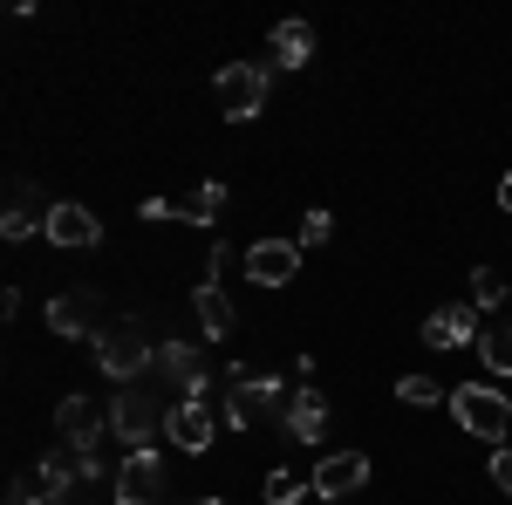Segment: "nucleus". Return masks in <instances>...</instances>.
Listing matches in <instances>:
<instances>
[{
  "mask_svg": "<svg viewBox=\"0 0 512 505\" xmlns=\"http://www.w3.org/2000/svg\"><path fill=\"white\" fill-rule=\"evenodd\" d=\"M267 89H274V69H260V62H226V69L212 76V103H219L226 123H253L267 110Z\"/></svg>",
  "mask_w": 512,
  "mask_h": 505,
  "instance_id": "20e7f679",
  "label": "nucleus"
},
{
  "mask_svg": "<svg viewBox=\"0 0 512 505\" xmlns=\"http://www.w3.org/2000/svg\"><path fill=\"white\" fill-rule=\"evenodd\" d=\"M328 233H335V212H308V219H301V233H294V246H301V253H308V246H328Z\"/></svg>",
  "mask_w": 512,
  "mask_h": 505,
  "instance_id": "b1692460",
  "label": "nucleus"
},
{
  "mask_svg": "<svg viewBox=\"0 0 512 505\" xmlns=\"http://www.w3.org/2000/svg\"><path fill=\"white\" fill-rule=\"evenodd\" d=\"M48 328H55V335H69V342H82V335L96 342V335H103V328H96V294H89V287L55 294V301H48Z\"/></svg>",
  "mask_w": 512,
  "mask_h": 505,
  "instance_id": "4468645a",
  "label": "nucleus"
},
{
  "mask_svg": "<svg viewBox=\"0 0 512 505\" xmlns=\"http://www.w3.org/2000/svg\"><path fill=\"white\" fill-rule=\"evenodd\" d=\"M478 362H485L492 376H512V321H492V328L478 335Z\"/></svg>",
  "mask_w": 512,
  "mask_h": 505,
  "instance_id": "aec40b11",
  "label": "nucleus"
},
{
  "mask_svg": "<svg viewBox=\"0 0 512 505\" xmlns=\"http://www.w3.org/2000/svg\"><path fill=\"white\" fill-rule=\"evenodd\" d=\"M369 485V451H328L315 465V499H349Z\"/></svg>",
  "mask_w": 512,
  "mask_h": 505,
  "instance_id": "9b49d317",
  "label": "nucleus"
},
{
  "mask_svg": "<svg viewBox=\"0 0 512 505\" xmlns=\"http://www.w3.org/2000/svg\"><path fill=\"white\" fill-rule=\"evenodd\" d=\"M41 233L55 239V246H69V253H82V246L103 239V219H96L89 205H76V198H62V205H48V226H41Z\"/></svg>",
  "mask_w": 512,
  "mask_h": 505,
  "instance_id": "ddd939ff",
  "label": "nucleus"
},
{
  "mask_svg": "<svg viewBox=\"0 0 512 505\" xmlns=\"http://www.w3.org/2000/svg\"><path fill=\"white\" fill-rule=\"evenodd\" d=\"M499 205H506V212H512V178H499Z\"/></svg>",
  "mask_w": 512,
  "mask_h": 505,
  "instance_id": "bb28decb",
  "label": "nucleus"
},
{
  "mask_svg": "<svg viewBox=\"0 0 512 505\" xmlns=\"http://www.w3.org/2000/svg\"><path fill=\"white\" fill-rule=\"evenodd\" d=\"M7 212H28V219H48V212H35V185H28V178H14V185H7Z\"/></svg>",
  "mask_w": 512,
  "mask_h": 505,
  "instance_id": "393cba45",
  "label": "nucleus"
},
{
  "mask_svg": "<svg viewBox=\"0 0 512 505\" xmlns=\"http://www.w3.org/2000/svg\"><path fill=\"white\" fill-rule=\"evenodd\" d=\"M280 430H287L294 444H321V437H328V396H321L315 383H301L287 396V410H280Z\"/></svg>",
  "mask_w": 512,
  "mask_h": 505,
  "instance_id": "9d476101",
  "label": "nucleus"
},
{
  "mask_svg": "<svg viewBox=\"0 0 512 505\" xmlns=\"http://www.w3.org/2000/svg\"><path fill=\"white\" fill-rule=\"evenodd\" d=\"M171 410H178V403H164L158 383H123L117 396H110V430H117L130 451H151V437L171 430Z\"/></svg>",
  "mask_w": 512,
  "mask_h": 505,
  "instance_id": "f257e3e1",
  "label": "nucleus"
},
{
  "mask_svg": "<svg viewBox=\"0 0 512 505\" xmlns=\"http://www.w3.org/2000/svg\"><path fill=\"white\" fill-rule=\"evenodd\" d=\"M226 212V185L219 178H205L192 198H178V205H164V198H144V219H185V226H212Z\"/></svg>",
  "mask_w": 512,
  "mask_h": 505,
  "instance_id": "f8f14e48",
  "label": "nucleus"
},
{
  "mask_svg": "<svg viewBox=\"0 0 512 505\" xmlns=\"http://www.w3.org/2000/svg\"><path fill=\"white\" fill-rule=\"evenodd\" d=\"M451 417L465 424V437H485L492 451L512 437V403L492 383H458L451 389Z\"/></svg>",
  "mask_w": 512,
  "mask_h": 505,
  "instance_id": "39448f33",
  "label": "nucleus"
},
{
  "mask_svg": "<svg viewBox=\"0 0 512 505\" xmlns=\"http://www.w3.org/2000/svg\"><path fill=\"white\" fill-rule=\"evenodd\" d=\"M89 349H96V369H103L110 383H137V376H151V355H158V342L144 335V321H130V314H123V321H110V328H103Z\"/></svg>",
  "mask_w": 512,
  "mask_h": 505,
  "instance_id": "7ed1b4c3",
  "label": "nucleus"
},
{
  "mask_svg": "<svg viewBox=\"0 0 512 505\" xmlns=\"http://www.w3.org/2000/svg\"><path fill=\"white\" fill-rule=\"evenodd\" d=\"M192 308H198V328H205V342H226V335H233V301H226V287H219V280H205V287H198Z\"/></svg>",
  "mask_w": 512,
  "mask_h": 505,
  "instance_id": "a211bd4d",
  "label": "nucleus"
},
{
  "mask_svg": "<svg viewBox=\"0 0 512 505\" xmlns=\"http://www.w3.org/2000/svg\"><path fill=\"white\" fill-rule=\"evenodd\" d=\"M76 478H82L76 451H69V444H55L35 471H21V478H14V505H69V485H76Z\"/></svg>",
  "mask_w": 512,
  "mask_h": 505,
  "instance_id": "423d86ee",
  "label": "nucleus"
},
{
  "mask_svg": "<svg viewBox=\"0 0 512 505\" xmlns=\"http://www.w3.org/2000/svg\"><path fill=\"white\" fill-rule=\"evenodd\" d=\"M103 430H110V410H96L89 396H62L55 403V437L62 444H96Z\"/></svg>",
  "mask_w": 512,
  "mask_h": 505,
  "instance_id": "2eb2a0df",
  "label": "nucleus"
},
{
  "mask_svg": "<svg viewBox=\"0 0 512 505\" xmlns=\"http://www.w3.org/2000/svg\"><path fill=\"white\" fill-rule=\"evenodd\" d=\"M492 485H499V492H512V444H499V451H492Z\"/></svg>",
  "mask_w": 512,
  "mask_h": 505,
  "instance_id": "a878e982",
  "label": "nucleus"
},
{
  "mask_svg": "<svg viewBox=\"0 0 512 505\" xmlns=\"http://www.w3.org/2000/svg\"><path fill=\"white\" fill-rule=\"evenodd\" d=\"M396 396H403L410 410H431V403H451V396H444V383H431V376H403V383H396Z\"/></svg>",
  "mask_w": 512,
  "mask_h": 505,
  "instance_id": "4be33fe9",
  "label": "nucleus"
},
{
  "mask_svg": "<svg viewBox=\"0 0 512 505\" xmlns=\"http://www.w3.org/2000/svg\"><path fill=\"white\" fill-rule=\"evenodd\" d=\"M287 410V383L280 376H260V369H226V424L253 430V424H280Z\"/></svg>",
  "mask_w": 512,
  "mask_h": 505,
  "instance_id": "f03ea898",
  "label": "nucleus"
},
{
  "mask_svg": "<svg viewBox=\"0 0 512 505\" xmlns=\"http://www.w3.org/2000/svg\"><path fill=\"white\" fill-rule=\"evenodd\" d=\"M7 505H14V499H7Z\"/></svg>",
  "mask_w": 512,
  "mask_h": 505,
  "instance_id": "c85d7f7f",
  "label": "nucleus"
},
{
  "mask_svg": "<svg viewBox=\"0 0 512 505\" xmlns=\"http://www.w3.org/2000/svg\"><path fill=\"white\" fill-rule=\"evenodd\" d=\"M478 308H437V314H424V342L431 349H478Z\"/></svg>",
  "mask_w": 512,
  "mask_h": 505,
  "instance_id": "dca6fc26",
  "label": "nucleus"
},
{
  "mask_svg": "<svg viewBox=\"0 0 512 505\" xmlns=\"http://www.w3.org/2000/svg\"><path fill=\"white\" fill-rule=\"evenodd\" d=\"M151 383H171L185 403H205V355L192 342H158L151 355Z\"/></svg>",
  "mask_w": 512,
  "mask_h": 505,
  "instance_id": "0eeeda50",
  "label": "nucleus"
},
{
  "mask_svg": "<svg viewBox=\"0 0 512 505\" xmlns=\"http://www.w3.org/2000/svg\"><path fill=\"white\" fill-rule=\"evenodd\" d=\"M506 273H492V267H478L472 273V308H506Z\"/></svg>",
  "mask_w": 512,
  "mask_h": 505,
  "instance_id": "412c9836",
  "label": "nucleus"
},
{
  "mask_svg": "<svg viewBox=\"0 0 512 505\" xmlns=\"http://www.w3.org/2000/svg\"><path fill=\"white\" fill-rule=\"evenodd\" d=\"M301 273V246L294 239H253L246 246V280L253 287H287Z\"/></svg>",
  "mask_w": 512,
  "mask_h": 505,
  "instance_id": "6e6552de",
  "label": "nucleus"
},
{
  "mask_svg": "<svg viewBox=\"0 0 512 505\" xmlns=\"http://www.w3.org/2000/svg\"><path fill=\"white\" fill-rule=\"evenodd\" d=\"M164 437H171L178 451H205V444H212V410H205V403H178Z\"/></svg>",
  "mask_w": 512,
  "mask_h": 505,
  "instance_id": "6ab92c4d",
  "label": "nucleus"
},
{
  "mask_svg": "<svg viewBox=\"0 0 512 505\" xmlns=\"http://www.w3.org/2000/svg\"><path fill=\"white\" fill-rule=\"evenodd\" d=\"M267 55H274V69H308L315 62V28L308 21H280L267 35Z\"/></svg>",
  "mask_w": 512,
  "mask_h": 505,
  "instance_id": "f3484780",
  "label": "nucleus"
},
{
  "mask_svg": "<svg viewBox=\"0 0 512 505\" xmlns=\"http://www.w3.org/2000/svg\"><path fill=\"white\" fill-rule=\"evenodd\" d=\"M117 505H158V492H164V465H158V451H130L117 465Z\"/></svg>",
  "mask_w": 512,
  "mask_h": 505,
  "instance_id": "1a4fd4ad",
  "label": "nucleus"
},
{
  "mask_svg": "<svg viewBox=\"0 0 512 505\" xmlns=\"http://www.w3.org/2000/svg\"><path fill=\"white\" fill-rule=\"evenodd\" d=\"M315 492L308 478H294V471H267V505H301Z\"/></svg>",
  "mask_w": 512,
  "mask_h": 505,
  "instance_id": "5701e85b",
  "label": "nucleus"
},
{
  "mask_svg": "<svg viewBox=\"0 0 512 505\" xmlns=\"http://www.w3.org/2000/svg\"><path fill=\"white\" fill-rule=\"evenodd\" d=\"M198 505H226V499H198Z\"/></svg>",
  "mask_w": 512,
  "mask_h": 505,
  "instance_id": "cd10ccee",
  "label": "nucleus"
}]
</instances>
